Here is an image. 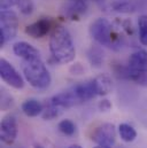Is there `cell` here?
I'll list each match as a JSON object with an SVG mask.
<instances>
[{"mask_svg": "<svg viewBox=\"0 0 147 148\" xmlns=\"http://www.w3.org/2000/svg\"><path fill=\"white\" fill-rule=\"evenodd\" d=\"M49 52L54 61L60 64H67L75 60V45L70 32L66 28L58 27L53 30L49 37Z\"/></svg>", "mask_w": 147, "mask_h": 148, "instance_id": "6da1fadb", "label": "cell"}, {"mask_svg": "<svg viewBox=\"0 0 147 148\" xmlns=\"http://www.w3.org/2000/svg\"><path fill=\"white\" fill-rule=\"evenodd\" d=\"M22 71L25 80L37 90H46L51 85L52 77L41 59L23 61Z\"/></svg>", "mask_w": 147, "mask_h": 148, "instance_id": "7a4b0ae2", "label": "cell"}, {"mask_svg": "<svg viewBox=\"0 0 147 148\" xmlns=\"http://www.w3.org/2000/svg\"><path fill=\"white\" fill-rule=\"evenodd\" d=\"M17 14L10 9H1L0 13V47L16 36L19 30Z\"/></svg>", "mask_w": 147, "mask_h": 148, "instance_id": "3957f363", "label": "cell"}, {"mask_svg": "<svg viewBox=\"0 0 147 148\" xmlns=\"http://www.w3.org/2000/svg\"><path fill=\"white\" fill-rule=\"evenodd\" d=\"M90 34L99 45L113 47L114 45V34L111 23L107 18L99 17L94 20L90 25Z\"/></svg>", "mask_w": 147, "mask_h": 148, "instance_id": "277c9868", "label": "cell"}, {"mask_svg": "<svg viewBox=\"0 0 147 148\" xmlns=\"http://www.w3.org/2000/svg\"><path fill=\"white\" fill-rule=\"evenodd\" d=\"M0 77L7 85L16 90H21L24 87L23 77L6 59L0 60Z\"/></svg>", "mask_w": 147, "mask_h": 148, "instance_id": "5b68a950", "label": "cell"}, {"mask_svg": "<svg viewBox=\"0 0 147 148\" xmlns=\"http://www.w3.org/2000/svg\"><path fill=\"white\" fill-rule=\"evenodd\" d=\"M92 140L99 145L105 147H113L116 141V127L111 123H104L100 126H98L93 134Z\"/></svg>", "mask_w": 147, "mask_h": 148, "instance_id": "8992f818", "label": "cell"}, {"mask_svg": "<svg viewBox=\"0 0 147 148\" xmlns=\"http://www.w3.org/2000/svg\"><path fill=\"white\" fill-rule=\"evenodd\" d=\"M19 125L17 119L13 114L6 115L0 124V138L6 145H12L17 138Z\"/></svg>", "mask_w": 147, "mask_h": 148, "instance_id": "52a82bcc", "label": "cell"}, {"mask_svg": "<svg viewBox=\"0 0 147 148\" xmlns=\"http://www.w3.org/2000/svg\"><path fill=\"white\" fill-rule=\"evenodd\" d=\"M49 101L53 103V105H56L59 107H61L62 109H69L74 106H77L80 103L77 94L75 93L74 88H69L67 91H63L61 93H58L55 94L54 97H52L49 99Z\"/></svg>", "mask_w": 147, "mask_h": 148, "instance_id": "ba28073f", "label": "cell"}, {"mask_svg": "<svg viewBox=\"0 0 147 148\" xmlns=\"http://www.w3.org/2000/svg\"><path fill=\"white\" fill-rule=\"evenodd\" d=\"M13 52L16 56L22 59L23 61H34L41 59L40 53L38 52L36 47L27 41H17L13 45Z\"/></svg>", "mask_w": 147, "mask_h": 148, "instance_id": "9c48e42d", "label": "cell"}, {"mask_svg": "<svg viewBox=\"0 0 147 148\" xmlns=\"http://www.w3.org/2000/svg\"><path fill=\"white\" fill-rule=\"evenodd\" d=\"M51 28H52V22L49 18H40L36 22L27 25L24 31L29 37L39 39V38L45 37L51 31Z\"/></svg>", "mask_w": 147, "mask_h": 148, "instance_id": "30bf717a", "label": "cell"}, {"mask_svg": "<svg viewBox=\"0 0 147 148\" xmlns=\"http://www.w3.org/2000/svg\"><path fill=\"white\" fill-rule=\"evenodd\" d=\"M73 88L74 91H75V93L77 94L80 103L87 102V101L94 99L95 97H98L92 79H90L87 82H83V83L76 84V85L73 86Z\"/></svg>", "mask_w": 147, "mask_h": 148, "instance_id": "8fae6325", "label": "cell"}, {"mask_svg": "<svg viewBox=\"0 0 147 148\" xmlns=\"http://www.w3.org/2000/svg\"><path fill=\"white\" fill-rule=\"evenodd\" d=\"M92 82H93V85H94V88H95V92H97L98 97L107 95L113 90V80H111L109 75H98L97 77H94L92 79Z\"/></svg>", "mask_w": 147, "mask_h": 148, "instance_id": "7c38bea8", "label": "cell"}, {"mask_svg": "<svg viewBox=\"0 0 147 148\" xmlns=\"http://www.w3.org/2000/svg\"><path fill=\"white\" fill-rule=\"evenodd\" d=\"M128 68L130 70H146L147 69V51L138 49L133 52L128 61Z\"/></svg>", "mask_w": 147, "mask_h": 148, "instance_id": "4fadbf2b", "label": "cell"}, {"mask_svg": "<svg viewBox=\"0 0 147 148\" xmlns=\"http://www.w3.org/2000/svg\"><path fill=\"white\" fill-rule=\"evenodd\" d=\"M21 109L23 111V114L28 117H37L39 115H41V112L44 110V106L37 100V99H27L22 106Z\"/></svg>", "mask_w": 147, "mask_h": 148, "instance_id": "5bb4252c", "label": "cell"}, {"mask_svg": "<svg viewBox=\"0 0 147 148\" xmlns=\"http://www.w3.org/2000/svg\"><path fill=\"white\" fill-rule=\"evenodd\" d=\"M118 133L123 141L125 143H132L137 138V131L135 127L128 123H122L118 126Z\"/></svg>", "mask_w": 147, "mask_h": 148, "instance_id": "9a60e30c", "label": "cell"}, {"mask_svg": "<svg viewBox=\"0 0 147 148\" xmlns=\"http://www.w3.org/2000/svg\"><path fill=\"white\" fill-rule=\"evenodd\" d=\"M65 109H62L61 107L56 106V105H53L49 100L48 102L46 103V106L44 107V110L41 112V117L45 121H52L54 118H58L62 112H63Z\"/></svg>", "mask_w": 147, "mask_h": 148, "instance_id": "2e32d148", "label": "cell"}, {"mask_svg": "<svg viewBox=\"0 0 147 148\" xmlns=\"http://www.w3.org/2000/svg\"><path fill=\"white\" fill-rule=\"evenodd\" d=\"M87 59L90 61V63L93 67H101V64L104 63V52L100 47L98 46H92L89 51H87Z\"/></svg>", "mask_w": 147, "mask_h": 148, "instance_id": "e0dca14e", "label": "cell"}, {"mask_svg": "<svg viewBox=\"0 0 147 148\" xmlns=\"http://www.w3.org/2000/svg\"><path fill=\"white\" fill-rule=\"evenodd\" d=\"M138 35L143 46H147V15H140L138 18Z\"/></svg>", "mask_w": 147, "mask_h": 148, "instance_id": "ac0fdd59", "label": "cell"}, {"mask_svg": "<svg viewBox=\"0 0 147 148\" xmlns=\"http://www.w3.org/2000/svg\"><path fill=\"white\" fill-rule=\"evenodd\" d=\"M58 129L59 131L65 134V136H74L76 132V125L74 124V122H71L70 119H62L59 124H58Z\"/></svg>", "mask_w": 147, "mask_h": 148, "instance_id": "d6986e66", "label": "cell"}, {"mask_svg": "<svg viewBox=\"0 0 147 148\" xmlns=\"http://www.w3.org/2000/svg\"><path fill=\"white\" fill-rule=\"evenodd\" d=\"M17 7H19L20 12H21L22 14H24V15H30V14H32L34 8H35L32 0H21L20 3L17 5Z\"/></svg>", "mask_w": 147, "mask_h": 148, "instance_id": "ffe728a7", "label": "cell"}, {"mask_svg": "<svg viewBox=\"0 0 147 148\" xmlns=\"http://www.w3.org/2000/svg\"><path fill=\"white\" fill-rule=\"evenodd\" d=\"M114 8L115 10L117 12H122V13H130V12H133L135 10V7L129 3V2H116L114 3Z\"/></svg>", "mask_w": 147, "mask_h": 148, "instance_id": "44dd1931", "label": "cell"}, {"mask_svg": "<svg viewBox=\"0 0 147 148\" xmlns=\"http://www.w3.org/2000/svg\"><path fill=\"white\" fill-rule=\"evenodd\" d=\"M6 91H3L2 92V94H1V107H2V109H8L9 107H12L13 106V98L9 95V94H6L5 93Z\"/></svg>", "mask_w": 147, "mask_h": 148, "instance_id": "7402d4cb", "label": "cell"}, {"mask_svg": "<svg viewBox=\"0 0 147 148\" xmlns=\"http://www.w3.org/2000/svg\"><path fill=\"white\" fill-rule=\"evenodd\" d=\"M21 0H0L1 9H10L14 6H17Z\"/></svg>", "mask_w": 147, "mask_h": 148, "instance_id": "603a6c76", "label": "cell"}, {"mask_svg": "<svg viewBox=\"0 0 147 148\" xmlns=\"http://www.w3.org/2000/svg\"><path fill=\"white\" fill-rule=\"evenodd\" d=\"M99 109L100 111H109L111 109V103L109 100H101L99 102Z\"/></svg>", "mask_w": 147, "mask_h": 148, "instance_id": "cb8c5ba5", "label": "cell"}, {"mask_svg": "<svg viewBox=\"0 0 147 148\" xmlns=\"http://www.w3.org/2000/svg\"><path fill=\"white\" fill-rule=\"evenodd\" d=\"M67 148H83L82 146H79V145H71V146H69V147Z\"/></svg>", "mask_w": 147, "mask_h": 148, "instance_id": "d4e9b609", "label": "cell"}, {"mask_svg": "<svg viewBox=\"0 0 147 148\" xmlns=\"http://www.w3.org/2000/svg\"><path fill=\"white\" fill-rule=\"evenodd\" d=\"M34 148H45V147H43L41 145H39V144H36L35 146H34Z\"/></svg>", "mask_w": 147, "mask_h": 148, "instance_id": "484cf974", "label": "cell"}, {"mask_svg": "<svg viewBox=\"0 0 147 148\" xmlns=\"http://www.w3.org/2000/svg\"><path fill=\"white\" fill-rule=\"evenodd\" d=\"M94 148H110V147H105V146H99V145H97V147Z\"/></svg>", "mask_w": 147, "mask_h": 148, "instance_id": "4316f807", "label": "cell"}]
</instances>
